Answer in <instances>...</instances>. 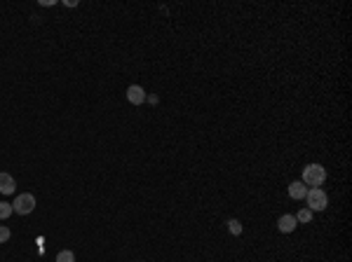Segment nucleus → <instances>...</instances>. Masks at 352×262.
Returning a JSON list of instances; mask_svg holds the SVG:
<instances>
[{"label":"nucleus","instance_id":"nucleus-5","mask_svg":"<svg viewBox=\"0 0 352 262\" xmlns=\"http://www.w3.org/2000/svg\"><path fill=\"white\" fill-rule=\"evenodd\" d=\"M296 227H298V223H296V218H294L291 213H284V215L277 220V229H280L282 234H291Z\"/></svg>","mask_w":352,"mask_h":262},{"label":"nucleus","instance_id":"nucleus-8","mask_svg":"<svg viewBox=\"0 0 352 262\" xmlns=\"http://www.w3.org/2000/svg\"><path fill=\"white\" fill-rule=\"evenodd\" d=\"M228 232H230L232 236H240L244 232V227H242V223H240V220H237V218H230V220H228Z\"/></svg>","mask_w":352,"mask_h":262},{"label":"nucleus","instance_id":"nucleus-4","mask_svg":"<svg viewBox=\"0 0 352 262\" xmlns=\"http://www.w3.org/2000/svg\"><path fill=\"white\" fill-rule=\"evenodd\" d=\"M146 98H148V94H146L143 87H139V84H129V87H127V101L132 105L146 103Z\"/></svg>","mask_w":352,"mask_h":262},{"label":"nucleus","instance_id":"nucleus-6","mask_svg":"<svg viewBox=\"0 0 352 262\" xmlns=\"http://www.w3.org/2000/svg\"><path fill=\"white\" fill-rule=\"evenodd\" d=\"M14 187H17V180H14L10 173H0V192L2 195H12Z\"/></svg>","mask_w":352,"mask_h":262},{"label":"nucleus","instance_id":"nucleus-10","mask_svg":"<svg viewBox=\"0 0 352 262\" xmlns=\"http://www.w3.org/2000/svg\"><path fill=\"white\" fill-rule=\"evenodd\" d=\"M12 213H14L12 204H7V201H0V220H7Z\"/></svg>","mask_w":352,"mask_h":262},{"label":"nucleus","instance_id":"nucleus-12","mask_svg":"<svg viewBox=\"0 0 352 262\" xmlns=\"http://www.w3.org/2000/svg\"><path fill=\"white\" fill-rule=\"evenodd\" d=\"M12 236V232H10V227H5V225H0V244H5L7 239Z\"/></svg>","mask_w":352,"mask_h":262},{"label":"nucleus","instance_id":"nucleus-9","mask_svg":"<svg viewBox=\"0 0 352 262\" xmlns=\"http://www.w3.org/2000/svg\"><path fill=\"white\" fill-rule=\"evenodd\" d=\"M294 218H296V223H310V220H312V211L310 209H300Z\"/></svg>","mask_w":352,"mask_h":262},{"label":"nucleus","instance_id":"nucleus-3","mask_svg":"<svg viewBox=\"0 0 352 262\" xmlns=\"http://www.w3.org/2000/svg\"><path fill=\"white\" fill-rule=\"evenodd\" d=\"M14 213H19V215H28V213H33L35 211V196L31 195V192H21V195L14 196V204H12Z\"/></svg>","mask_w":352,"mask_h":262},{"label":"nucleus","instance_id":"nucleus-14","mask_svg":"<svg viewBox=\"0 0 352 262\" xmlns=\"http://www.w3.org/2000/svg\"><path fill=\"white\" fill-rule=\"evenodd\" d=\"M42 7H50V5H54V0H40Z\"/></svg>","mask_w":352,"mask_h":262},{"label":"nucleus","instance_id":"nucleus-7","mask_svg":"<svg viewBox=\"0 0 352 262\" xmlns=\"http://www.w3.org/2000/svg\"><path fill=\"white\" fill-rule=\"evenodd\" d=\"M305 195H308V185H303L300 180H294L289 185V196L291 199H305Z\"/></svg>","mask_w":352,"mask_h":262},{"label":"nucleus","instance_id":"nucleus-13","mask_svg":"<svg viewBox=\"0 0 352 262\" xmlns=\"http://www.w3.org/2000/svg\"><path fill=\"white\" fill-rule=\"evenodd\" d=\"M66 7H78V0H64Z\"/></svg>","mask_w":352,"mask_h":262},{"label":"nucleus","instance_id":"nucleus-1","mask_svg":"<svg viewBox=\"0 0 352 262\" xmlns=\"http://www.w3.org/2000/svg\"><path fill=\"white\" fill-rule=\"evenodd\" d=\"M326 180V169L322 164H308L303 169V180L300 183L308 185V187H322Z\"/></svg>","mask_w":352,"mask_h":262},{"label":"nucleus","instance_id":"nucleus-2","mask_svg":"<svg viewBox=\"0 0 352 262\" xmlns=\"http://www.w3.org/2000/svg\"><path fill=\"white\" fill-rule=\"evenodd\" d=\"M305 201H308V209L315 213V211H324L329 206V196L322 187H308V195H305Z\"/></svg>","mask_w":352,"mask_h":262},{"label":"nucleus","instance_id":"nucleus-11","mask_svg":"<svg viewBox=\"0 0 352 262\" xmlns=\"http://www.w3.org/2000/svg\"><path fill=\"white\" fill-rule=\"evenodd\" d=\"M56 262H75V253L73 250H61V253H56Z\"/></svg>","mask_w":352,"mask_h":262}]
</instances>
